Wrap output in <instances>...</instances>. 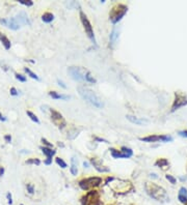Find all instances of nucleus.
<instances>
[{"label": "nucleus", "instance_id": "obj_1", "mask_svg": "<svg viewBox=\"0 0 187 205\" xmlns=\"http://www.w3.org/2000/svg\"><path fill=\"white\" fill-rule=\"evenodd\" d=\"M145 191L151 198H153L154 200H156L158 202H162V203L170 202V196H168V194L166 193V191L162 188V186L156 185V183L145 182Z\"/></svg>", "mask_w": 187, "mask_h": 205}, {"label": "nucleus", "instance_id": "obj_2", "mask_svg": "<svg viewBox=\"0 0 187 205\" xmlns=\"http://www.w3.org/2000/svg\"><path fill=\"white\" fill-rule=\"evenodd\" d=\"M77 90H78L79 96L84 100H87V103H90L91 105H93L94 107H96L98 109H101L104 107V103L102 99H101L96 92H94L91 89L84 87V86H79V87L77 88Z\"/></svg>", "mask_w": 187, "mask_h": 205}, {"label": "nucleus", "instance_id": "obj_3", "mask_svg": "<svg viewBox=\"0 0 187 205\" xmlns=\"http://www.w3.org/2000/svg\"><path fill=\"white\" fill-rule=\"evenodd\" d=\"M128 11V6L125 4H117L112 7V10L109 13V20L112 24H117L123 19V17Z\"/></svg>", "mask_w": 187, "mask_h": 205}, {"label": "nucleus", "instance_id": "obj_4", "mask_svg": "<svg viewBox=\"0 0 187 205\" xmlns=\"http://www.w3.org/2000/svg\"><path fill=\"white\" fill-rule=\"evenodd\" d=\"M101 183H102V178L97 176H91L80 180L78 185L80 186V189L83 190V191H90L91 189L99 186Z\"/></svg>", "mask_w": 187, "mask_h": 205}, {"label": "nucleus", "instance_id": "obj_5", "mask_svg": "<svg viewBox=\"0 0 187 205\" xmlns=\"http://www.w3.org/2000/svg\"><path fill=\"white\" fill-rule=\"evenodd\" d=\"M80 20H81V23L83 25V28H84V31L85 33H87V37L90 38L91 41V43L94 45H97V41H96V37H95V34H94V30H93V26H91L90 20L87 19V15L83 13L82 11H80Z\"/></svg>", "mask_w": 187, "mask_h": 205}, {"label": "nucleus", "instance_id": "obj_6", "mask_svg": "<svg viewBox=\"0 0 187 205\" xmlns=\"http://www.w3.org/2000/svg\"><path fill=\"white\" fill-rule=\"evenodd\" d=\"M50 113H51V120L58 129L62 130L64 127H66L67 122H66V120H65L61 113H59L58 111H56V110L53 108L50 109Z\"/></svg>", "mask_w": 187, "mask_h": 205}, {"label": "nucleus", "instance_id": "obj_7", "mask_svg": "<svg viewBox=\"0 0 187 205\" xmlns=\"http://www.w3.org/2000/svg\"><path fill=\"white\" fill-rule=\"evenodd\" d=\"M139 140L142 142H147V143H154V142H171L173 141V137L167 135H152L144 137V138H139Z\"/></svg>", "mask_w": 187, "mask_h": 205}, {"label": "nucleus", "instance_id": "obj_8", "mask_svg": "<svg viewBox=\"0 0 187 205\" xmlns=\"http://www.w3.org/2000/svg\"><path fill=\"white\" fill-rule=\"evenodd\" d=\"M85 72L87 70H83L80 67H76V66H71L68 70V73L70 74L71 78L75 81H85Z\"/></svg>", "mask_w": 187, "mask_h": 205}, {"label": "nucleus", "instance_id": "obj_9", "mask_svg": "<svg viewBox=\"0 0 187 205\" xmlns=\"http://www.w3.org/2000/svg\"><path fill=\"white\" fill-rule=\"evenodd\" d=\"M187 105V99L185 96L181 93H176L175 94V100L173 103V106H171V112H175L176 110L180 109L181 107H184Z\"/></svg>", "mask_w": 187, "mask_h": 205}, {"label": "nucleus", "instance_id": "obj_10", "mask_svg": "<svg viewBox=\"0 0 187 205\" xmlns=\"http://www.w3.org/2000/svg\"><path fill=\"white\" fill-rule=\"evenodd\" d=\"M0 24L4 25L5 27L13 29V30H18L21 25L17 22V20L15 18H10V19H0Z\"/></svg>", "mask_w": 187, "mask_h": 205}, {"label": "nucleus", "instance_id": "obj_11", "mask_svg": "<svg viewBox=\"0 0 187 205\" xmlns=\"http://www.w3.org/2000/svg\"><path fill=\"white\" fill-rule=\"evenodd\" d=\"M91 164L93 165L94 168L96 169L98 172H100V173H106V172L110 171V170H109V168H107L106 166H104L102 163H101V161H99V160H97V159H95V157L91 159Z\"/></svg>", "mask_w": 187, "mask_h": 205}, {"label": "nucleus", "instance_id": "obj_12", "mask_svg": "<svg viewBox=\"0 0 187 205\" xmlns=\"http://www.w3.org/2000/svg\"><path fill=\"white\" fill-rule=\"evenodd\" d=\"M15 19L17 20V22L19 23L20 25H30V22H29L28 20V17L27 15H26L24 11H21V13H19L17 15L16 17H15Z\"/></svg>", "mask_w": 187, "mask_h": 205}, {"label": "nucleus", "instance_id": "obj_13", "mask_svg": "<svg viewBox=\"0 0 187 205\" xmlns=\"http://www.w3.org/2000/svg\"><path fill=\"white\" fill-rule=\"evenodd\" d=\"M126 118L128 119L130 122L138 124V126H141V124H145L149 122L148 119H144V118H138L136 116H133V115H126Z\"/></svg>", "mask_w": 187, "mask_h": 205}, {"label": "nucleus", "instance_id": "obj_14", "mask_svg": "<svg viewBox=\"0 0 187 205\" xmlns=\"http://www.w3.org/2000/svg\"><path fill=\"white\" fill-rule=\"evenodd\" d=\"M178 200H179L181 203L187 204V190H186V188H184V186H182V188L179 190Z\"/></svg>", "mask_w": 187, "mask_h": 205}, {"label": "nucleus", "instance_id": "obj_15", "mask_svg": "<svg viewBox=\"0 0 187 205\" xmlns=\"http://www.w3.org/2000/svg\"><path fill=\"white\" fill-rule=\"evenodd\" d=\"M70 171H71V173H72V175H77V173H78V161H77V159L75 156H73L72 159H71Z\"/></svg>", "mask_w": 187, "mask_h": 205}, {"label": "nucleus", "instance_id": "obj_16", "mask_svg": "<svg viewBox=\"0 0 187 205\" xmlns=\"http://www.w3.org/2000/svg\"><path fill=\"white\" fill-rule=\"evenodd\" d=\"M49 96L54 100H68L71 99L70 96H66V94H59L56 91H49Z\"/></svg>", "mask_w": 187, "mask_h": 205}, {"label": "nucleus", "instance_id": "obj_17", "mask_svg": "<svg viewBox=\"0 0 187 205\" xmlns=\"http://www.w3.org/2000/svg\"><path fill=\"white\" fill-rule=\"evenodd\" d=\"M0 41H1L2 45H3V47H4L5 50H10L11 49V41L8 40L7 35L3 34V33H1V32H0Z\"/></svg>", "mask_w": 187, "mask_h": 205}, {"label": "nucleus", "instance_id": "obj_18", "mask_svg": "<svg viewBox=\"0 0 187 205\" xmlns=\"http://www.w3.org/2000/svg\"><path fill=\"white\" fill-rule=\"evenodd\" d=\"M40 148H41L42 152L45 154V156H46L47 157H48V159H52V156H55V153H56V151H55V150H53L52 148L45 147V146H41Z\"/></svg>", "mask_w": 187, "mask_h": 205}, {"label": "nucleus", "instance_id": "obj_19", "mask_svg": "<svg viewBox=\"0 0 187 205\" xmlns=\"http://www.w3.org/2000/svg\"><path fill=\"white\" fill-rule=\"evenodd\" d=\"M110 152H111V156H112V157H114V159H128V157H127V156H125V154L122 152L121 150L118 151V150H117V149H114V148H111Z\"/></svg>", "mask_w": 187, "mask_h": 205}, {"label": "nucleus", "instance_id": "obj_20", "mask_svg": "<svg viewBox=\"0 0 187 205\" xmlns=\"http://www.w3.org/2000/svg\"><path fill=\"white\" fill-rule=\"evenodd\" d=\"M53 20H54V15L52 13H45L42 16V21H43L44 23H47V24L51 23Z\"/></svg>", "mask_w": 187, "mask_h": 205}, {"label": "nucleus", "instance_id": "obj_21", "mask_svg": "<svg viewBox=\"0 0 187 205\" xmlns=\"http://www.w3.org/2000/svg\"><path fill=\"white\" fill-rule=\"evenodd\" d=\"M168 165H170V163H168V161L166 159H158L155 163L156 167H159V168H162V169L167 167Z\"/></svg>", "mask_w": 187, "mask_h": 205}, {"label": "nucleus", "instance_id": "obj_22", "mask_svg": "<svg viewBox=\"0 0 187 205\" xmlns=\"http://www.w3.org/2000/svg\"><path fill=\"white\" fill-rule=\"evenodd\" d=\"M118 37V30L117 28H114L112 29L110 35H109V41H110L111 44H114L115 41H117Z\"/></svg>", "mask_w": 187, "mask_h": 205}, {"label": "nucleus", "instance_id": "obj_23", "mask_svg": "<svg viewBox=\"0 0 187 205\" xmlns=\"http://www.w3.org/2000/svg\"><path fill=\"white\" fill-rule=\"evenodd\" d=\"M24 72L27 74V75L30 77V78H32V79H34V80H37V81H40V78H38V76L37 75V74H34L32 70H30V68H28V67H24Z\"/></svg>", "mask_w": 187, "mask_h": 205}, {"label": "nucleus", "instance_id": "obj_24", "mask_svg": "<svg viewBox=\"0 0 187 205\" xmlns=\"http://www.w3.org/2000/svg\"><path fill=\"white\" fill-rule=\"evenodd\" d=\"M121 151L125 154V156H127V157H128V159L133 156V150L131 149V148H129V147L123 146V147L121 148Z\"/></svg>", "mask_w": 187, "mask_h": 205}, {"label": "nucleus", "instance_id": "obj_25", "mask_svg": "<svg viewBox=\"0 0 187 205\" xmlns=\"http://www.w3.org/2000/svg\"><path fill=\"white\" fill-rule=\"evenodd\" d=\"M25 164L26 165H35V166H38L41 164V161L37 157H31V159H28L25 161Z\"/></svg>", "mask_w": 187, "mask_h": 205}, {"label": "nucleus", "instance_id": "obj_26", "mask_svg": "<svg viewBox=\"0 0 187 205\" xmlns=\"http://www.w3.org/2000/svg\"><path fill=\"white\" fill-rule=\"evenodd\" d=\"M26 114H27V116L30 118V119L33 121V122H35V123H38V124H40L41 122H40V119L38 118V116L37 115L34 114V113H32L31 111H26Z\"/></svg>", "mask_w": 187, "mask_h": 205}, {"label": "nucleus", "instance_id": "obj_27", "mask_svg": "<svg viewBox=\"0 0 187 205\" xmlns=\"http://www.w3.org/2000/svg\"><path fill=\"white\" fill-rule=\"evenodd\" d=\"M55 163H56V164H57L60 168H62V169H66V168L68 167L67 163L65 162L62 159H60V157H56V159H55Z\"/></svg>", "mask_w": 187, "mask_h": 205}, {"label": "nucleus", "instance_id": "obj_28", "mask_svg": "<svg viewBox=\"0 0 187 205\" xmlns=\"http://www.w3.org/2000/svg\"><path fill=\"white\" fill-rule=\"evenodd\" d=\"M85 81L87 82H90V83H96L97 81H96V79L94 78L93 76H91V74L88 72V70H87V72H85Z\"/></svg>", "mask_w": 187, "mask_h": 205}, {"label": "nucleus", "instance_id": "obj_29", "mask_svg": "<svg viewBox=\"0 0 187 205\" xmlns=\"http://www.w3.org/2000/svg\"><path fill=\"white\" fill-rule=\"evenodd\" d=\"M19 3L25 5V6H32L33 1H31V0H19Z\"/></svg>", "mask_w": 187, "mask_h": 205}, {"label": "nucleus", "instance_id": "obj_30", "mask_svg": "<svg viewBox=\"0 0 187 205\" xmlns=\"http://www.w3.org/2000/svg\"><path fill=\"white\" fill-rule=\"evenodd\" d=\"M15 78H16L18 81H20V82H26V81H27L26 77L23 76V75H21V74H15Z\"/></svg>", "mask_w": 187, "mask_h": 205}, {"label": "nucleus", "instance_id": "obj_31", "mask_svg": "<svg viewBox=\"0 0 187 205\" xmlns=\"http://www.w3.org/2000/svg\"><path fill=\"white\" fill-rule=\"evenodd\" d=\"M165 178L167 179L171 183V185H176V182H177V179L175 178L173 175H170V174H167V175H165Z\"/></svg>", "mask_w": 187, "mask_h": 205}, {"label": "nucleus", "instance_id": "obj_32", "mask_svg": "<svg viewBox=\"0 0 187 205\" xmlns=\"http://www.w3.org/2000/svg\"><path fill=\"white\" fill-rule=\"evenodd\" d=\"M26 190H27V192L29 194H33L34 193V186L31 185V183H27L26 185Z\"/></svg>", "mask_w": 187, "mask_h": 205}, {"label": "nucleus", "instance_id": "obj_33", "mask_svg": "<svg viewBox=\"0 0 187 205\" xmlns=\"http://www.w3.org/2000/svg\"><path fill=\"white\" fill-rule=\"evenodd\" d=\"M41 141H42V143H43L44 145H46L47 147H49V148H52L53 147V144L52 143H50V142L47 140V139H45V138H42L41 139Z\"/></svg>", "mask_w": 187, "mask_h": 205}, {"label": "nucleus", "instance_id": "obj_34", "mask_svg": "<svg viewBox=\"0 0 187 205\" xmlns=\"http://www.w3.org/2000/svg\"><path fill=\"white\" fill-rule=\"evenodd\" d=\"M10 93H11V96H17L18 94H19V93H18V90H17V89L15 88V87H11V88Z\"/></svg>", "mask_w": 187, "mask_h": 205}, {"label": "nucleus", "instance_id": "obj_35", "mask_svg": "<svg viewBox=\"0 0 187 205\" xmlns=\"http://www.w3.org/2000/svg\"><path fill=\"white\" fill-rule=\"evenodd\" d=\"M7 203L10 204V205H11L13 204V197H11V194L10 192L7 193Z\"/></svg>", "mask_w": 187, "mask_h": 205}, {"label": "nucleus", "instance_id": "obj_36", "mask_svg": "<svg viewBox=\"0 0 187 205\" xmlns=\"http://www.w3.org/2000/svg\"><path fill=\"white\" fill-rule=\"evenodd\" d=\"M4 141L7 142V143H11V136L8 135V134H7V135H5L4 136Z\"/></svg>", "mask_w": 187, "mask_h": 205}, {"label": "nucleus", "instance_id": "obj_37", "mask_svg": "<svg viewBox=\"0 0 187 205\" xmlns=\"http://www.w3.org/2000/svg\"><path fill=\"white\" fill-rule=\"evenodd\" d=\"M179 136H181V137H184V138H187V130H180L179 133Z\"/></svg>", "mask_w": 187, "mask_h": 205}, {"label": "nucleus", "instance_id": "obj_38", "mask_svg": "<svg viewBox=\"0 0 187 205\" xmlns=\"http://www.w3.org/2000/svg\"><path fill=\"white\" fill-rule=\"evenodd\" d=\"M57 83H58V85H59V86H61L62 88H65V89L67 88V86L65 85V84H64V82H62V81H60V80H57Z\"/></svg>", "mask_w": 187, "mask_h": 205}, {"label": "nucleus", "instance_id": "obj_39", "mask_svg": "<svg viewBox=\"0 0 187 205\" xmlns=\"http://www.w3.org/2000/svg\"><path fill=\"white\" fill-rule=\"evenodd\" d=\"M44 163H45L46 165H50L52 163V159H48V157H47V160Z\"/></svg>", "mask_w": 187, "mask_h": 205}, {"label": "nucleus", "instance_id": "obj_40", "mask_svg": "<svg viewBox=\"0 0 187 205\" xmlns=\"http://www.w3.org/2000/svg\"><path fill=\"white\" fill-rule=\"evenodd\" d=\"M4 174V168L3 167H0V177L3 176Z\"/></svg>", "mask_w": 187, "mask_h": 205}, {"label": "nucleus", "instance_id": "obj_41", "mask_svg": "<svg viewBox=\"0 0 187 205\" xmlns=\"http://www.w3.org/2000/svg\"><path fill=\"white\" fill-rule=\"evenodd\" d=\"M0 121H7V118L1 114V112H0Z\"/></svg>", "mask_w": 187, "mask_h": 205}, {"label": "nucleus", "instance_id": "obj_42", "mask_svg": "<svg viewBox=\"0 0 187 205\" xmlns=\"http://www.w3.org/2000/svg\"><path fill=\"white\" fill-rule=\"evenodd\" d=\"M83 166H84V168H88V163L83 162Z\"/></svg>", "mask_w": 187, "mask_h": 205}, {"label": "nucleus", "instance_id": "obj_43", "mask_svg": "<svg viewBox=\"0 0 187 205\" xmlns=\"http://www.w3.org/2000/svg\"><path fill=\"white\" fill-rule=\"evenodd\" d=\"M20 205H24V204H20Z\"/></svg>", "mask_w": 187, "mask_h": 205}]
</instances>
